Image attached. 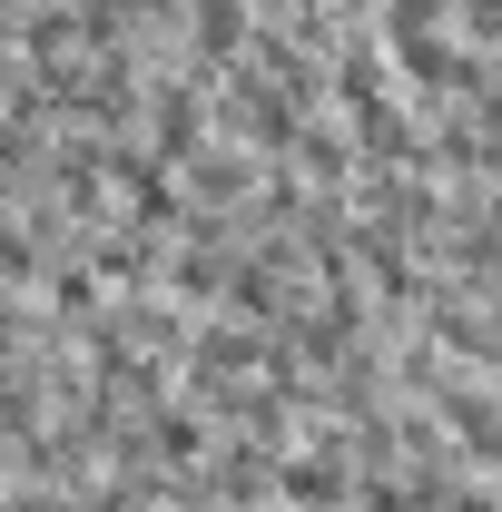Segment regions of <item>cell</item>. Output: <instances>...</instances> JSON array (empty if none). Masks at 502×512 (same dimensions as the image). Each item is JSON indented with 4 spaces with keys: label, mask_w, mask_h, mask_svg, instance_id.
Wrapping results in <instances>:
<instances>
[{
    "label": "cell",
    "mask_w": 502,
    "mask_h": 512,
    "mask_svg": "<svg viewBox=\"0 0 502 512\" xmlns=\"http://www.w3.org/2000/svg\"><path fill=\"white\" fill-rule=\"evenodd\" d=\"M286 503L296 512H335L345 503V463H335V453H296V463H286Z\"/></svg>",
    "instance_id": "cell-1"
}]
</instances>
